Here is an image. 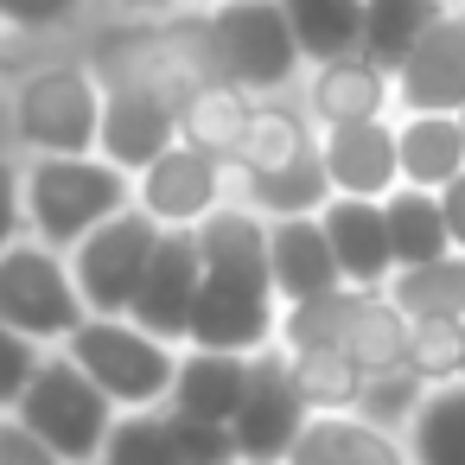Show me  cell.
Returning <instances> with one entry per match:
<instances>
[{
    "mask_svg": "<svg viewBox=\"0 0 465 465\" xmlns=\"http://www.w3.org/2000/svg\"><path fill=\"white\" fill-rule=\"evenodd\" d=\"M160 236H166V230H160L141 204L122 211V217H109L103 230H90V236L71 249V274H77L84 306L103 312V319H128V306H134V293H141V281H147V262H153Z\"/></svg>",
    "mask_w": 465,
    "mask_h": 465,
    "instance_id": "cell-8",
    "label": "cell"
},
{
    "mask_svg": "<svg viewBox=\"0 0 465 465\" xmlns=\"http://www.w3.org/2000/svg\"><path fill=\"white\" fill-rule=\"evenodd\" d=\"M64 357H71L122 414L166 408V401H173V382H179V344L141 331L134 319H103V312H90V319L64 338Z\"/></svg>",
    "mask_w": 465,
    "mask_h": 465,
    "instance_id": "cell-3",
    "label": "cell"
},
{
    "mask_svg": "<svg viewBox=\"0 0 465 465\" xmlns=\"http://www.w3.org/2000/svg\"><path fill=\"white\" fill-rule=\"evenodd\" d=\"M217 7H223V0H217Z\"/></svg>",
    "mask_w": 465,
    "mask_h": 465,
    "instance_id": "cell-42",
    "label": "cell"
},
{
    "mask_svg": "<svg viewBox=\"0 0 465 465\" xmlns=\"http://www.w3.org/2000/svg\"><path fill=\"white\" fill-rule=\"evenodd\" d=\"M420 401H427V382H420L414 370H382V376H370V382H363L357 414H363L370 427H382V433H401V440H408V427H414Z\"/></svg>",
    "mask_w": 465,
    "mask_h": 465,
    "instance_id": "cell-31",
    "label": "cell"
},
{
    "mask_svg": "<svg viewBox=\"0 0 465 465\" xmlns=\"http://www.w3.org/2000/svg\"><path fill=\"white\" fill-rule=\"evenodd\" d=\"M198 249H204V293L192 312V344L236 357L274 351L281 293L268 268V217H255L249 204H223L217 217L198 223Z\"/></svg>",
    "mask_w": 465,
    "mask_h": 465,
    "instance_id": "cell-1",
    "label": "cell"
},
{
    "mask_svg": "<svg viewBox=\"0 0 465 465\" xmlns=\"http://www.w3.org/2000/svg\"><path fill=\"white\" fill-rule=\"evenodd\" d=\"M122 211H134V173L109 166L103 153H39L26 166V230L58 255Z\"/></svg>",
    "mask_w": 465,
    "mask_h": 465,
    "instance_id": "cell-2",
    "label": "cell"
},
{
    "mask_svg": "<svg viewBox=\"0 0 465 465\" xmlns=\"http://www.w3.org/2000/svg\"><path fill=\"white\" fill-rule=\"evenodd\" d=\"M312 147H319V141L306 134V122H300L293 109L268 103V109H255V115H249V128H242L236 173H242V179H268V173H287V166H300Z\"/></svg>",
    "mask_w": 465,
    "mask_h": 465,
    "instance_id": "cell-25",
    "label": "cell"
},
{
    "mask_svg": "<svg viewBox=\"0 0 465 465\" xmlns=\"http://www.w3.org/2000/svg\"><path fill=\"white\" fill-rule=\"evenodd\" d=\"M395 147H401V185L446 192L465 173V128H459V115H408L395 128Z\"/></svg>",
    "mask_w": 465,
    "mask_h": 465,
    "instance_id": "cell-20",
    "label": "cell"
},
{
    "mask_svg": "<svg viewBox=\"0 0 465 465\" xmlns=\"http://www.w3.org/2000/svg\"><path fill=\"white\" fill-rule=\"evenodd\" d=\"M459 338H465V325H459ZM459 382H465V376H459Z\"/></svg>",
    "mask_w": 465,
    "mask_h": 465,
    "instance_id": "cell-40",
    "label": "cell"
},
{
    "mask_svg": "<svg viewBox=\"0 0 465 465\" xmlns=\"http://www.w3.org/2000/svg\"><path fill=\"white\" fill-rule=\"evenodd\" d=\"M389 96H395V77H389L376 58H363V52L331 58V64H319V77H312V115H319L325 128L382 122Z\"/></svg>",
    "mask_w": 465,
    "mask_h": 465,
    "instance_id": "cell-18",
    "label": "cell"
},
{
    "mask_svg": "<svg viewBox=\"0 0 465 465\" xmlns=\"http://www.w3.org/2000/svg\"><path fill=\"white\" fill-rule=\"evenodd\" d=\"M389 211V242H395V268H427L440 255H452V230H446V204L440 192L420 185H395L382 198Z\"/></svg>",
    "mask_w": 465,
    "mask_h": 465,
    "instance_id": "cell-21",
    "label": "cell"
},
{
    "mask_svg": "<svg viewBox=\"0 0 465 465\" xmlns=\"http://www.w3.org/2000/svg\"><path fill=\"white\" fill-rule=\"evenodd\" d=\"M198 52H204L211 84H230L242 96L281 90L300 64V39H293V20L281 0H223L198 33Z\"/></svg>",
    "mask_w": 465,
    "mask_h": 465,
    "instance_id": "cell-4",
    "label": "cell"
},
{
    "mask_svg": "<svg viewBox=\"0 0 465 465\" xmlns=\"http://www.w3.org/2000/svg\"><path fill=\"white\" fill-rule=\"evenodd\" d=\"M39 363H45V344L20 338L14 325H0V414L20 408V395H26V382L39 376Z\"/></svg>",
    "mask_w": 465,
    "mask_h": 465,
    "instance_id": "cell-33",
    "label": "cell"
},
{
    "mask_svg": "<svg viewBox=\"0 0 465 465\" xmlns=\"http://www.w3.org/2000/svg\"><path fill=\"white\" fill-rule=\"evenodd\" d=\"M122 7H134V14H160V7H173V0H122Z\"/></svg>",
    "mask_w": 465,
    "mask_h": 465,
    "instance_id": "cell-38",
    "label": "cell"
},
{
    "mask_svg": "<svg viewBox=\"0 0 465 465\" xmlns=\"http://www.w3.org/2000/svg\"><path fill=\"white\" fill-rule=\"evenodd\" d=\"M338 192H331V173H325V153L312 147L300 166H287V173H268V179H242V204L255 211V217H319L325 204H331Z\"/></svg>",
    "mask_w": 465,
    "mask_h": 465,
    "instance_id": "cell-24",
    "label": "cell"
},
{
    "mask_svg": "<svg viewBox=\"0 0 465 465\" xmlns=\"http://www.w3.org/2000/svg\"><path fill=\"white\" fill-rule=\"evenodd\" d=\"M459 128H465V109H459Z\"/></svg>",
    "mask_w": 465,
    "mask_h": 465,
    "instance_id": "cell-39",
    "label": "cell"
},
{
    "mask_svg": "<svg viewBox=\"0 0 465 465\" xmlns=\"http://www.w3.org/2000/svg\"><path fill=\"white\" fill-rule=\"evenodd\" d=\"M331 192L338 198H389L401 185V147L389 122H351V128H325L319 141Z\"/></svg>",
    "mask_w": 465,
    "mask_h": 465,
    "instance_id": "cell-15",
    "label": "cell"
},
{
    "mask_svg": "<svg viewBox=\"0 0 465 465\" xmlns=\"http://www.w3.org/2000/svg\"><path fill=\"white\" fill-rule=\"evenodd\" d=\"M408 338H414V319H408L389 293H357L338 351H344L363 376H382V370H408Z\"/></svg>",
    "mask_w": 465,
    "mask_h": 465,
    "instance_id": "cell-19",
    "label": "cell"
},
{
    "mask_svg": "<svg viewBox=\"0 0 465 465\" xmlns=\"http://www.w3.org/2000/svg\"><path fill=\"white\" fill-rule=\"evenodd\" d=\"M408 459L414 465H465V382L427 389V401L408 427Z\"/></svg>",
    "mask_w": 465,
    "mask_h": 465,
    "instance_id": "cell-29",
    "label": "cell"
},
{
    "mask_svg": "<svg viewBox=\"0 0 465 465\" xmlns=\"http://www.w3.org/2000/svg\"><path fill=\"white\" fill-rule=\"evenodd\" d=\"M26 173H14V160H0V255L14 242H26Z\"/></svg>",
    "mask_w": 465,
    "mask_h": 465,
    "instance_id": "cell-34",
    "label": "cell"
},
{
    "mask_svg": "<svg viewBox=\"0 0 465 465\" xmlns=\"http://www.w3.org/2000/svg\"><path fill=\"white\" fill-rule=\"evenodd\" d=\"M134 204L160 223V230H198L204 217L223 211V160L179 141L173 153H160L141 179H134Z\"/></svg>",
    "mask_w": 465,
    "mask_h": 465,
    "instance_id": "cell-11",
    "label": "cell"
},
{
    "mask_svg": "<svg viewBox=\"0 0 465 465\" xmlns=\"http://www.w3.org/2000/svg\"><path fill=\"white\" fill-rule=\"evenodd\" d=\"M287 363H293V389H300V401L312 408V414H357V401H363V370L338 351V344H312V351H287Z\"/></svg>",
    "mask_w": 465,
    "mask_h": 465,
    "instance_id": "cell-26",
    "label": "cell"
},
{
    "mask_svg": "<svg viewBox=\"0 0 465 465\" xmlns=\"http://www.w3.org/2000/svg\"><path fill=\"white\" fill-rule=\"evenodd\" d=\"M96 465H192L185 433H179V414H173V408H141V414H122Z\"/></svg>",
    "mask_w": 465,
    "mask_h": 465,
    "instance_id": "cell-27",
    "label": "cell"
},
{
    "mask_svg": "<svg viewBox=\"0 0 465 465\" xmlns=\"http://www.w3.org/2000/svg\"><path fill=\"white\" fill-rule=\"evenodd\" d=\"M459 325H465V319H459ZM459 325H414V338H408V370H414L427 389H446V382L465 376V338H459Z\"/></svg>",
    "mask_w": 465,
    "mask_h": 465,
    "instance_id": "cell-32",
    "label": "cell"
},
{
    "mask_svg": "<svg viewBox=\"0 0 465 465\" xmlns=\"http://www.w3.org/2000/svg\"><path fill=\"white\" fill-rule=\"evenodd\" d=\"M84 0H0V26H26V33H45V26H64Z\"/></svg>",
    "mask_w": 465,
    "mask_h": 465,
    "instance_id": "cell-36",
    "label": "cell"
},
{
    "mask_svg": "<svg viewBox=\"0 0 465 465\" xmlns=\"http://www.w3.org/2000/svg\"><path fill=\"white\" fill-rule=\"evenodd\" d=\"M414 325H459L465 319V255H440L427 268H395V281L382 287Z\"/></svg>",
    "mask_w": 465,
    "mask_h": 465,
    "instance_id": "cell-22",
    "label": "cell"
},
{
    "mask_svg": "<svg viewBox=\"0 0 465 465\" xmlns=\"http://www.w3.org/2000/svg\"><path fill=\"white\" fill-rule=\"evenodd\" d=\"M325 236H331V255H338V274L344 287L357 293H382L395 281V242H389V211L382 198H331L319 211Z\"/></svg>",
    "mask_w": 465,
    "mask_h": 465,
    "instance_id": "cell-13",
    "label": "cell"
},
{
    "mask_svg": "<svg viewBox=\"0 0 465 465\" xmlns=\"http://www.w3.org/2000/svg\"><path fill=\"white\" fill-rule=\"evenodd\" d=\"M14 414H20L64 465H96L103 446H109V433H115V420H122V408H115L64 351H45V363H39V376L26 382V395H20Z\"/></svg>",
    "mask_w": 465,
    "mask_h": 465,
    "instance_id": "cell-5",
    "label": "cell"
},
{
    "mask_svg": "<svg viewBox=\"0 0 465 465\" xmlns=\"http://www.w3.org/2000/svg\"><path fill=\"white\" fill-rule=\"evenodd\" d=\"M103 77L84 64H39L14 90V128L33 153H96L103 147Z\"/></svg>",
    "mask_w": 465,
    "mask_h": 465,
    "instance_id": "cell-7",
    "label": "cell"
},
{
    "mask_svg": "<svg viewBox=\"0 0 465 465\" xmlns=\"http://www.w3.org/2000/svg\"><path fill=\"white\" fill-rule=\"evenodd\" d=\"M446 14V0H370L363 20V58H376L389 77L401 71V58L420 45V33Z\"/></svg>",
    "mask_w": 465,
    "mask_h": 465,
    "instance_id": "cell-28",
    "label": "cell"
},
{
    "mask_svg": "<svg viewBox=\"0 0 465 465\" xmlns=\"http://www.w3.org/2000/svg\"><path fill=\"white\" fill-rule=\"evenodd\" d=\"M268 268H274L281 306H306V300H325V293L344 287L331 236H325L319 217H274L268 223Z\"/></svg>",
    "mask_w": 465,
    "mask_h": 465,
    "instance_id": "cell-14",
    "label": "cell"
},
{
    "mask_svg": "<svg viewBox=\"0 0 465 465\" xmlns=\"http://www.w3.org/2000/svg\"><path fill=\"white\" fill-rule=\"evenodd\" d=\"M249 115H255V109L242 103V90H230V84H204V90L185 103V141L204 147V153H217V160H236Z\"/></svg>",
    "mask_w": 465,
    "mask_h": 465,
    "instance_id": "cell-30",
    "label": "cell"
},
{
    "mask_svg": "<svg viewBox=\"0 0 465 465\" xmlns=\"http://www.w3.org/2000/svg\"><path fill=\"white\" fill-rule=\"evenodd\" d=\"M249 376H255V357H236V351H204V344H185L179 351V382H173V414L185 420H211V427H230L242 395H249Z\"/></svg>",
    "mask_w": 465,
    "mask_h": 465,
    "instance_id": "cell-16",
    "label": "cell"
},
{
    "mask_svg": "<svg viewBox=\"0 0 465 465\" xmlns=\"http://www.w3.org/2000/svg\"><path fill=\"white\" fill-rule=\"evenodd\" d=\"M306 420H312V408H306L300 389H293L287 351H281V344L262 351V357H255V376H249V395H242V408H236V420H230L236 459H249V465H287V452L300 446Z\"/></svg>",
    "mask_w": 465,
    "mask_h": 465,
    "instance_id": "cell-9",
    "label": "cell"
},
{
    "mask_svg": "<svg viewBox=\"0 0 465 465\" xmlns=\"http://www.w3.org/2000/svg\"><path fill=\"white\" fill-rule=\"evenodd\" d=\"M395 96L408 115H459L465 109V7H446L420 45L395 71Z\"/></svg>",
    "mask_w": 465,
    "mask_h": 465,
    "instance_id": "cell-12",
    "label": "cell"
},
{
    "mask_svg": "<svg viewBox=\"0 0 465 465\" xmlns=\"http://www.w3.org/2000/svg\"><path fill=\"white\" fill-rule=\"evenodd\" d=\"M281 7H287V20H293L300 58L331 64V58L363 52V20H370V0H281Z\"/></svg>",
    "mask_w": 465,
    "mask_h": 465,
    "instance_id": "cell-23",
    "label": "cell"
},
{
    "mask_svg": "<svg viewBox=\"0 0 465 465\" xmlns=\"http://www.w3.org/2000/svg\"><path fill=\"white\" fill-rule=\"evenodd\" d=\"M440 204H446V230H452V249L465 255V173L440 192Z\"/></svg>",
    "mask_w": 465,
    "mask_h": 465,
    "instance_id": "cell-37",
    "label": "cell"
},
{
    "mask_svg": "<svg viewBox=\"0 0 465 465\" xmlns=\"http://www.w3.org/2000/svg\"><path fill=\"white\" fill-rule=\"evenodd\" d=\"M0 465H64L20 414H0Z\"/></svg>",
    "mask_w": 465,
    "mask_h": 465,
    "instance_id": "cell-35",
    "label": "cell"
},
{
    "mask_svg": "<svg viewBox=\"0 0 465 465\" xmlns=\"http://www.w3.org/2000/svg\"><path fill=\"white\" fill-rule=\"evenodd\" d=\"M287 465H414V459L401 433H382L363 414H312Z\"/></svg>",
    "mask_w": 465,
    "mask_h": 465,
    "instance_id": "cell-17",
    "label": "cell"
},
{
    "mask_svg": "<svg viewBox=\"0 0 465 465\" xmlns=\"http://www.w3.org/2000/svg\"><path fill=\"white\" fill-rule=\"evenodd\" d=\"M198 293H204V249H198V230H166L153 262H147V281L128 306V319L166 344H192V312H198Z\"/></svg>",
    "mask_w": 465,
    "mask_h": 465,
    "instance_id": "cell-10",
    "label": "cell"
},
{
    "mask_svg": "<svg viewBox=\"0 0 465 465\" xmlns=\"http://www.w3.org/2000/svg\"><path fill=\"white\" fill-rule=\"evenodd\" d=\"M84 319H90V306L77 293L71 255L45 249L39 236H26L0 255V325H14L20 338H33L45 351H64V338Z\"/></svg>",
    "mask_w": 465,
    "mask_h": 465,
    "instance_id": "cell-6",
    "label": "cell"
},
{
    "mask_svg": "<svg viewBox=\"0 0 465 465\" xmlns=\"http://www.w3.org/2000/svg\"><path fill=\"white\" fill-rule=\"evenodd\" d=\"M236 465H249V459H236Z\"/></svg>",
    "mask_w": 465,
    "mask_h": 465,
    "instance_id": "cell-41",
    "label": "cell"
}]
</instances>
